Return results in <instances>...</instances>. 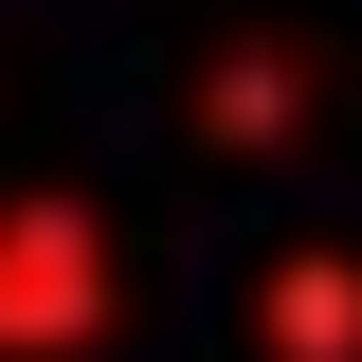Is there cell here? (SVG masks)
I'll return each instance as SVG.
<instances>
[{
    "label": "cell",
    "mask_w": 362,
    "mask_h": 362,
    "mask_svg": "<svg viewBox=\"0 0 362 362\" xmlns=\"http://www.w3.org/2000/svg\"><path fill=\"white\" fill-rule=\"evenodd\" d=\"M54 344H90V218L18 199L0 218V362H54Z\"/></svg>",
    "instance_id": "obj_1"
}]
</instances>
